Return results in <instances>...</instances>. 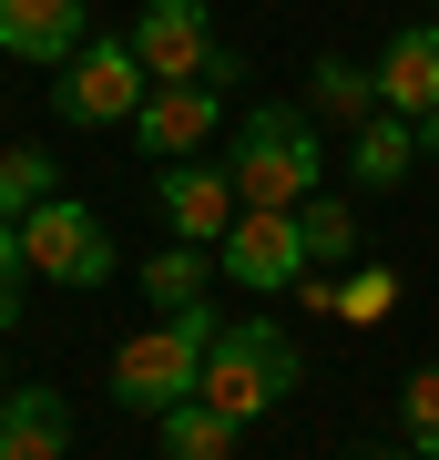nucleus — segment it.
I'll list each match as a JSON object with an SVG mask.
<instances>
[{
	"instance_id": "1",
	"label": "nucleus",
	"mask_w": 439,
	"mask_h": 460,
	"mask_svg": "<svg viewBox=\"0 0 439 460\" xmlns=\"http://www.w3.org/2000/svg\"><path fill=\"white\" fill-rule=\"evenodd\" d=\"M225 174H235V195L266 205V215L317 205V195H327L317 113H296V102H256V113H245V133H235V154H225Z\"/></svg>"
},
{
	"instance_id": "2",
	"label": "nucleus",
	"mask_w": 439,
	"mask_h": 460,
	"mask_svg": "<svg viewBox=\"0 0 439 460\" xmlns=\"http://www.w3.org/2000/svg\"><path fill=\"white\" fill-rule=\"evenodd\" d=\"M215 328H225L215 307H205V317H154V328H133V338L113 348V399H123V410H144V420L184 410V399L205 389Z\"/></svg>"
},
{
	"instance_id": "3",
	"label": "nucleus",
	"mask_w": 439,
	"mask_h": 460,
	"mask_svg": "<svg viewBox=\"0 0 439 460\" xmlns=\"http://www.w3.org/2000/svg\"><path fill=\"white\" fill-rule=\"evenodd\" d=\"M296 378H307V358H296V338L277 328V317H225V328H215V358H205V389H195V399H205V410H225V420L245 429V420L277 410Z\"/></svg>"
},
{
	"instance_id": "4",
	"label": "nucleus",
	"mask_w": 439,
	"mask_h": 460,
	"mask_svg": "<svg viewBox=\"0 0 439 460\" xmlns=\"http://www.w3.org/2000/svg\"><path fill=\"white\" fill-rule=\"evenodd\" d=\"M144 102H154V72H144L133 41H82L72 62L51 72V113H62V123H92L102 133V123H133Z\"/></svg>"
},
{
	"instance_id": "5",
	"label": "nucleus",
	"mask_w": 439,
	"mask_h": 460,
	"mask_svg": "<svg viewBox=\"0 0 439 460\" xmlns=\"http://www.w3.org/2000/svg\"><path fill=\"white\" fill-rule=\"evenodd\" d=\"M21 246H31V277H51V287H102L113 277V226L82 195H51L31 226H21Z\"/></svg>"
},
{
	"instance_id": "6",
	"label": "nucleus",
	"mask_w": 439,
	"mask_h": 460,
	"mask_svg": "<svg viewBox=\"0 0 439 460\" xmlns=\"http://www.w3.org/2000/svg\"><path fill=\"white\" fill-rule=\"evenodd\" d=\"M133 51H144V72L154 83H205L215 72V11L205 0H144V11H133V31H123Z\"/></svg>"
},
{
	"instance_id": "7",
	"label": "nucleus",
	"mask_w": 439,
	"mask_h": 460,
	"mask_svg": "<svg viewBox=\"0 0 439 460\" xmlns=\"http://www.w3.org/2000/svg\"><path fill=\"white\" fill-rule=\"evenodd\" d=\"M215 266H225L235 287H256V296H286L296 277H307V226H296V215L245 205V215H235V235L215 246Z\"/></svg>"
},
{
	"instance_id": "8",
	"label": "nucleus",
	"mask_w": 439,
	"mask_h": 460,
	"mask_svg": "<svg viewBox=\"0 0 439 460\" xmlns=\"http://www.w3.org/2000/svg\"><path fill=\"white\" fill-rule=\"evenodd\" d=\"M154 205H163V226H174L184 246H225L235 215H245V195H235L225 164H163L154 174Z\"/></svg>"
},
{
	"instance_id": "9",
	"label": "nucleus",
	"mask_w": 439,
	"mask_h": 460,
	"mask_svg": "<svg viewBox=\"0 0 439 460\" xmlns=\"http://www.w3.org/2000/svg\"><path fill=\"white\" fill-rule=\"evenodd\" d=\"M133 133H144V154H163V164H195L215 133H225V93L215 83H154V102L133 113Z\"/></svg>"
},
{
	"instance_id": "10",
	"label": "nucleus",
	"mask_w": 439,
	"mask_h": 460,
	"mask_svg": "<svg viewBox=\"0 0 439 460\" xmlns=\"http://www.w3.org/2000/svg\"><path fill=\"white\" fill-rule=\"evenodd\" d=\"M378 102L399 123H429L439 113V21H408V31L378 51Z\"/></svg>"
},
{
	"instance_id": "11",
	"label": "nucleus",
	"mask_w": 439,
	"mask_h": 460,
	"mask_svg": "<svg viewBox=\"0 0 439 460\" xmlns=\"http://www.w3.org/2000/svg\"><path fill=\"white\" fill-rule=\"evenodd\" d=\"M0 51L31 72H62L82 51V0H0Z\"/></svg>"
},
{
	"instance_id": "12",
	"label": "nucleus",
	"mask_w": 439,
	"mask_h": 460,
	"mask_svg": "<svg viewBox=\"0 0 439 460\" xmlns=\"http://www.w3.org/2000/svg\"><path fill=\"white\" fill-rule=\"evenodd\" d=\"M72 450V399L31 378V389H0V460H62Z\"/></svg>"
},
{
	"instance_id": "13",
	"label": "nucleus",
	"mask_w": 439,
	"mask_h": 460,
	"mask_svg": "<svg viewBox=\"0 0 439 460\" xmlns=\"http://www.w3.org/2000/svg\"><path fill=\"white\" fill-rule=\"evenodd\" d=\"M347 164H358L368 195H399L408 164H419V123H399V113H368L358 133H347Z\"/></svg>"
},
{
	"instance_id": "14",
	"label": "nucleus",
	"mask_w": 439,
	"mask_h": 460,
	"mask_svg": "<svg viewBox=\"0 0 439 460\" xmlns=\"http://www.w3.org/2000/svg\"><path fill=\"white\" fill-rule=\"evenodd\" d=\"M307 113H317V123H347V133H358L368 113H389V102H378V62L358 72L347 51H327V62H307Z\"/></svg>"
},
{
	"instance_id": "15",
	"label": "nucleus",
	"mask_w": 439,
	"mask_h": 460,
	"mask_svg": "<svg viewBox=\"0 0 439 460\" xmlns=\"http://www.w3.org/2000/svg\"><path fill=\"white\" fill-rule=\"evenodd\" d=\"M205 287H215V246H163V256H144L154 317H205Z\"/></svg>"
},
{
	"instance_id": "16",
	"label": "nucleus",
	"mask_w": 439,
	"mask_h": 460,
	"mask_svg": "<svg viewBox=\"0 0 439 460\" xmlns=\"http://www.w3.org/2000/svg\"><path fill=\"white\" fill-rule=\"evenodd\" d=\"M245 429L225 410H205V399H184V410H163V460H235Z\"/></svg>"
},
{
	"instance_id": "17",
	"label": "nucleus",
	"mask_w": 439,
	"mask_h": 460,
	"mask_svg": "<svg viewBox=\"0 0 439 460\" xmlns=\"http://www.w3.org/2000/svg\"><path fill=\"white\" fill-rule=\"evenodd\" d=\"M62 195V164H51V154H0V226H31V215Z\"/></svg>"
},
{
	"instance_id": "18",
	"label": "nucleus",
	"mask_w": 439,
	"mask_h": 460,
	"mask_svg": "<svg viewBox=\"0 0 439 460\" xmlns=\"http://www.w3.org/2000/svg\"><path fill=\"white\" fill-rule=\"evenodd\" d=\"M296 226H307V266H358V215H347L338 195L296 205Z\"/></svg>"
},
{
	"instance_id": "19",
	"label": "nucleus",
	"mask_w": 439,
	"mask_h": 460,
	"mask_svg": "<svg viewBox=\"0 0 439 460\" xmlns=\"http://www.w3.org/2000/svg\"><path fill=\"white\" fill-rule=\"evenodd\" d=\"M389 307H399V266L358 256V266H347V277H338V317H347V328H378V317H389Z\"/></svg>"
},
{
	"instance_id": "20",
	"label": "nucleus",
	"mask_w": 439,
	"mask_h": 460,
	"mask_svg": "<svg viewBox=\"0 0 439 460\" xmlns=\"http://www.w3.org/2000/svg\"><path fill=\"white\" fill-rule=\"evenodd\" d=\"M399 429H408L419 460H439V368H419V378L399 389Z\"/></svg>"
},
{
	"instance_id": "21",
	"label": "nucleus",
	"mask_w": 439,
	"mask_h": 460,
	"mask_svg": "<svg viewBox=\"0 0 439 460\" xmlns=\"http://www.w3.org/2000/svg\"><path fill=\"white\" fill-rule=\"evenodd\" d=\"M21 277H31V246L21 226H0V328H21Z\"/></svg>"
}]
</instances>
